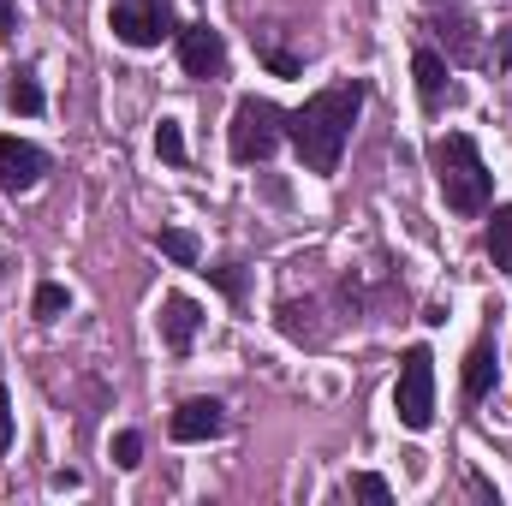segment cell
Returning a JSON list of instances; mask_svg holds the SVG:
<instances>
[{
	"label": "cell",
	"instance_id": "4fadbf2b",
	"mask_svg": "<svg viewBox=\"0 0 512 506\" xmlns=\"http://www.w3.org/2000/svg\"><path fill=\"white\" fill-rule=\"evenodd\" d=\"M6 108H12V114H24V120H30V114H42V84H36L30 72H12V78H6Z\"/></svg>",
	"mask_w": 512,
	"mask_h": 506
},
{
	"label": "cell",
	"instance_id": "5bb4252c",
	"mask_svg": "<svg viewBox=\"0 0 512 506\" xmlns=\"http://www.w3.org/2000/svg\"><path fill=\"white\" fill-rule=\"evenodd\" d=\"M155 245L173 256L179 268H197V256H203V251H197V239H191L185 227H161V233H155Z\"/></svg>",
	"mask_w": 512,
	"mask_h": 506
},
{
	"label": "cell",
	"instance_id": "30bf717a",
	"mask_svg": "<svg viewBox=\"0 0 512 506\" xmlns=\"http://www.w3.org/2000/svg\"><path fill=\"white\" fill-rule=\"evenodd\" d=\"M411 78H417L423 108H429V114H441V102H447V60H441L435 48H417V54H411Z\"/></svg>",
	"mask_w": 512,
	"mask_h": 506
},
{
	"label": "cell",
	"instance_id": "7c38bea8",
	"mask_svg": "<svg viewBox=\"0 0 512 506\" xmlns=\"http://www.w3.org/2000/svg\"><path fill=\"white\" fill-rule=\"evenodd\" d=\"M489 256L501 274H512V203H489Z\"/></svg>",
	"mask_w": 512,
	"mask_h": 506
},
{
	"label": "cell",
	"instance_id": "ba28073f",
	"mask_svg": "<svg viewBox=\"0 0 512 506\" xmlns=\"http://www.w3.org/2000/svg\"><path fill=\"white\" fill-rule=\"evenodd\" d=\"M221 429H227L221 399H185V405L167 417V435H173V441H215Z\"/></svg>",
	"mask_w": 512,
	"mask_h": 506
},
{
	"label": "cell",
	"instance_id": "2e32d148",
	"mask_svg": "<svg viewBox=\"0 0 512 506\" xmlns=\"http://www.w3.org/2000/svg\"><path fill=\"white\" fill-rule=\"evenodd\" d=\"M66 304H72V298H66V286H54V280H48V286H36V304H30V310H36V322H54Z\"/></svg>",
	"mask_w": 512,
	"mask_h": 506
},
{
	"label": "cell",
	"instance_id": "277c9868",
	"mask_svg": "<svg viewBox=\"0 0 512 506\" xmlns=\"http://www.w3.org/2000/svg\"><path fill=\"white\" fill-rule=\"evenodd\" d=\"M393 411H399V423L417 429V435L435 423V358H429V346H411V352H405L399 387H393Z\"/></svg>",
	"mask_w": 512,
	"mask_h": 506
},
{
	"label": "cell",
	"instance_id": "8992f818",
	"mask_svg": "<svg viewBox=\"0 0 512 506\" xmlns=\"http://www.w3.org/2000/svg\"><path fill=\"white\" fill-rule=\"evenodd\" d=\"M179 66H185L191 78H221V72H227V42H221V30H215V24H185V30H179Z\"/></svg>",
	"mask_w": 512,
	"mask_h": 506
},
{
	"label": "cell",
	"instance_id": "d6986e66",
	"mask_svg": "<svg viewBox=\"0 0 512 506\" xmlns=\"http://www.w3.org/2000/svg\"><path fill=\"white\" fill-rule=\"evenodd\" d=\"M352 495H358V501H393L387 477H370V471H364V477H352Z\"/></svg>",
	"mask_w": 512,
	"mask_h": 506
},
{
	"label": "cell",
	"instance_id": "3957f363",
	"mask_svg": "<svg viewBox=\"0 0 512 506\" xmlns=\"http://www.w3.org/2000/svg\"><path fill=\"white\" fill-rule=\"evenodd\" d=\"M280 137H286V114L274 108V102H262V96H245L239 108H233V131H227V149H233V161H268L274 149H280Z\"/></svg>",
	"mask_w": 512,
	"mask_h": 506
},
{
	"label": "cell",
	"instance_id": "9c48e42d",
	"mask_svg": "<svg viewBox=\"0 0 512 506\" xmlns=\"http://www.w3.org/2000/svg\"><path fill=\"white\" fill-rule=\"evenodd\" d=\"M197 328H203V310H197V298H185V292H173V298L161 304V340H167L173 352H191V340H197Z\"/></svg>",
	"mask_w": 512,
	"mask_h": 506
},
{
	"label": "cell",
	"instance_id": "6da1fadb",
	"mask_svg": "<svg viewBox=\"0 0 512 506\" xmlns=\"http://www.w3.org/2000/svg\"><path fill=\"white\" fill-rule=\"evenodd\" d=\"M358 108H364V84L346 78V84L316 90L298 114H286V137H292V149H298V161L310 173H322V179L340 173V155H346V137H352Z\"/></svg>",
	"mask_w": 512,
	"mask_h": 506
},
{
	"label": "cell",
	"instance_id": "ac0fdd59",
	"mask_svg": "<svg viewBox=\"0 0 512 506\" xmlns=\"http://www.w3.org/2000/svg\"><path fill=\"white\" fill-rule=\"evenodd\" d=\"M203 274H209L227 298H245V274H239V262H221V268H203Z\"/></svg>",
	"mask_w": 512,
	"mask_h": 506
},
{
	"label": "cell",
	"instance_id": "8fae6325",
	"mask_svg": "<svg viewBox=\"0 0 512 506\" xmlns=\"http://www.w3.org/2000/svg\"><path fill=\"white\" fill-rule=\"evenodd\" d=\"M489 387H495V352H489V340H477L471 358H465V381H459V393L477 405V399H489Z\"/></svg>",
	"mask_w": 512,
	"mask_h": 506
},
{
	"label": "cell",
	"instance_id": "5b68a950",
	"mask_svg": "<svg viewBox=\"0 0 512 506\" xmlns=\"http://www.w3.org/2000/svg\"><path fill=\"white\" fill-rule=\"evenodd\" d=\"M108 24L126 48H161L173 36V6L167 0H114Z\"/></svg>",
	"mask_w": 512,
	"mask_h": 506
},
{
	"label": "cell",
	"instance_id": "7a4b0ae2",
	"mask_svg": "<svg viewBox=\"0 0 512 506\" xmlns=\"http://www.w3.org/2000/svg\"><path fill=\"white\" fill-rule=\"evenodd\" d=\"M429 155H435V185H441L447 209H453V215H489V203H495V173H489L483 149H477L465 131H447V137H435Z\"/></svg>",
	"mask_w": 512,
	"mask_h": 506
},
{
	"label": "cell",
	"instance_id": "ffe728a7",
	"mask_svg": "<svg viewBox=\"0 0 512 506\" xmlns=\"http://www.w3.org/2000/svg\"><path fill=\"white\" fill-rule=\"evenodd\" d=\"M471 30H477L471 18H453V54H459V60H477V36H471Z\"/></svg>",
	"mask_w": 512,
	"mask_h": 506
},
{
	"label": "cell",
	"instance_id": "52a82bcc",
	"mask_svg": "<svg viewBox=\"0 0 512 506\" xmlns=\"http://www.w3.org/2000/svg\"><path fill=\"white\" fill-rule=\"evenodd\" d=\"M48 173V155L24 137H0V191H36Z\"/></svg>",
	"mask_w": 512,
	"mask_h": 506
},
{
	"label": "cell",
	"instance_id": "9a60e30c",
	"mask_svg": "<svg viewBox=\"0 0 512 506\" xmlns=\"http://www.w3.org/2000/svg\"><path fill=\"white\" fill-rule=\"evenodd\" d=\"M155 155H161L167 167H179V161H185V131L173 126V120H161V126H155Z\"/></svg>",
	"mask_w": 512,
	"mask_h": 506
},
{
	"label": "cell",
	"instance_id": "e0dca14e",
	"mask_svg": "<svg viewBox=\"0 0 512 506\" xmlns=\"http://www.w3.org/2000/svg\"><path fill=\"white\" fill-rule=\"evenodd\" d=\"M114 465H120V471H137V465H143V435H137V429L114 435Z\"/></svg>",
	"mask_w": 512,
	"mask_h": 506
},
{
	"label": "cell",
	"instance_id": "7402d4cb",
	"mask_svg": "<svg viewBox=\"0 0 512 506\" xmlns=\"http://www.w3.org/2000/svg\"><path fill=\"white\" fill-rule=\"evenodd\" d=\"M18 30V12H12V0H0V36H12Z\"/></svg>",
	"mask_w": 512,
	"mask_h": 506
},
{
	"label": "cell",
	"instance_id": "44dd1931",
	"mask_svg": "<svg viewBox=\"0 0 512 506\" xmlns=\"http://www.w3.org/2000/svg\"><path fill=\"white\" fill-rule=\"evenodd\" d=\"M12 447V393H6V381H0V453Z\"/></svg>",
	"mask_w": 512,
	"mask_h": 506
}]
</instances>
